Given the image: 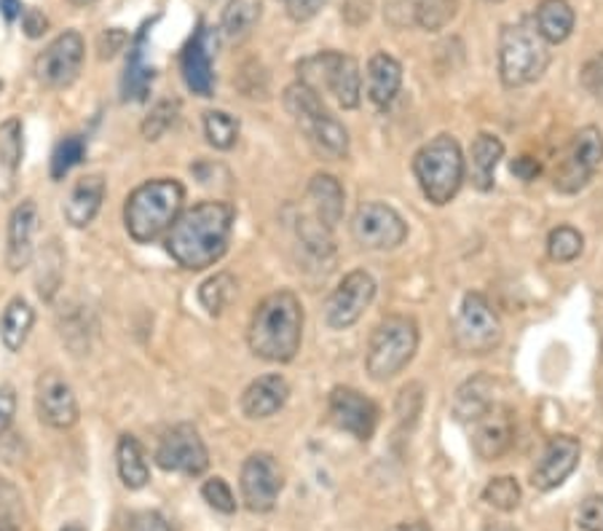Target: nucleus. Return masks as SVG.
<instances>
[{"label": "nucleus", "instance_id": "nucleus-23", "mask_svg": "<svg viewBox=\"0 0 603 531\" xmlns=\"http://www.w3.org/2000/svg\"><path fill=\"white\" fill-rule=\"evenodd\" d=\"M287 398H290V387H287L285 378L276 374L261 376L244 389L242 411L248 419H268L285 408Z\"/></svg>", "mask_w": 603, "mask_h": 531}, {"label": "nucleus", "instance_id": "nucleus-58", "mask_svg": "<svg viewBox=\"0 0 603 531\" xmlns=\"http://www.w3.org/2000/svg\"><path fill=\"white\" fill-rule=\"evenodd\" d=\"M70 3H73V5H95L97 0H70Z\"/></svg>", "mask_w": 603, "mask_h": 531}, {"label": "nucleus", "instance_id": "nucleus-16", "mask_svg": "<svg viewBox=\"0 0 603 531\" xmlns=\"http://www.w3.org/2000/svg\"><path fill=\"white\" fill-rule=\"evenodd\" d=\"M35 408L43 424L54 430H70L78 421V398L57 370H46L35 381Z\"/></svg>", "mask_w": 603, "mask_h": 531}, {"label": "nucleus", "instance_id": "nucleus-11", "mask_svg": "<svg viewBox=\"0 0 603 531\" xmlns=\"http://www.w3.org/2000/svg\"><path fill=\"white\" fill-rule=\"evenodd\" d=\"M603 164V132L599 126H584L574 134L566 148L561 167L556 169V188L563 193H577L593 180Z\"/></svg>", "mask_w": 603, "mask_h": 531}, {"label": "nucleus", "instance_id": "nucleus-26", "mask_svg": "<svg viewBox=\"0 0 603 531\" xmlns=\"http://www.w3.org/2000/svg\"><path fill=\"white\" fill-rule=\"evenodd\" d=\"M494 389L496 381L491 376L478 374L467 378L457 389V398H453V417L459 421H478L483 413H489L496 406Z\"/></svg>", "mask_w": 603, "mask_h": 531}, {"label": "nucleus", "instance_id": "nucleus-45", "mask_svg": "<svg viewBox=\"0 0 603 531\" xmlns=\"http://www.w3.org/2000/svg\"><path fill=\"white\" fill-rule=\"evenodd\" d=\"M582 87L588 95H593L595 100L603 102V52L595 54L593 59H588L580 73Z\"/></svg>", "mask_w": 603, "mask_h": 531}, {"label": "nucleus", "instance_id": "nucleus-20", "mask_svg": "<svg viewBox=\"0 0 603 531\" xmlns=\"http://www.w3.org/2000/svg\"><path fill=\"white\" fill-rule=\"evenodd\" d=\"M35 231H39V207L33 199H24L14 207L9 218V236H6V266L9 272H22L30 266L35 250Z\"/></svg>", "mask_w": 603, "mask_h": 531}, {"label": "nucleus", "instance_id": "nucleus-44", "mask_svg": "<svg viewBox=\"0 0 603 531\" xmlns=\"http://www.w3.org/2000/svg\"><path fill=\"white\" fill-rule=\"evenodd\" d=\"M421 0H386L384 16L395 27H408L416 22V9Z\"/></svg>", "mask_w": 603, "mask_h": 531}, {"label": "nucleus", "instance_id": "nucleus-56", "mask_svg": "<svg viewBox=\"0 0 603 531\" xmlns=\"http://www.w3.org/2000/svg\"><path fill=\"white\" fill-rule=\"evenodd\" d=\"M0 531H20V523H14V521H0Z\"/></svg>", "mask_w": 603, "mask_h": 531}, {"label": "nucleus", "instance_id": "nucleus-43", "mask_svg": "<svg viewBox=\"0 0 603 531\" xmlns=\"http://www.w3.org/2000/svg\"><path fill=\"white\" fill-rule=\"evenodd\" d=\"M201 497L207 499L209 508H215L218 512H226V516L237 512V499H233L231 486L226 484L223 478H209L207 484L201 486Z\"/></svg>", "mask_w": 603, "mask_h": 531}, {"label": "nucleus", "instance_id": "nucleus-24", "mask_svg": "<svg viewBox=\"0 0 603 531\" xmlns=\"http://www.w3.org/2000/svg\"><path fill=\"white\" fill-rule=\"evenodd\" d=\"M22 121L17 115L0 124V199H11L17 193L22 167Z\"/></svg>", "mask_w": 603, "mask_h": 531}, {"label": "nucleus", "instance_id": "nucleus-17", "mask_svg": "<svg viewBox=\"0 0 603 531\" xmlns=\"http://www.w3.org/2000/svg\"><path fill=\"white\" fill-rule=\"evenodd\" d=\"M330 419L357 441H371L379 427V406L352 387H336L330 392Z\"/></svg>", "mask_w": 603, "mask_h": 531}, {"label": "nucleus", "instance_id": "nucleus-8", "mask_svg": "<svg viewBox=\"0 0 603 531\" xmlns=\"http://www.w3.org/2000/svg\"><path fill=\"white\" fill-rule=\"evenodd\" d=\"M418 350V328L410 317H386L379 322L371 335V344H368V374L375 381H386V378H395L405 365L414 359Z\"/></svg>", "mask_w": 603, "mask_h": 531}, {"label": "nucleus", "instance_id": "nucleus-25", "mask_svg": "<svg viewBox=\"0 0 603 531\" xmlns=\"http://www.w3.org/2000/svg\"><path fill=\"white\" fill-rule=\"evenodd\" d=\"M403 87V67L392 54L379 52L368 63V97L375 108L386 111Z\"/></svg>", "mask_w": 603, "mask_h": 531}, {"label": "nucleus", "instance_id": "nucleus-1", "mask_svg": "<svg viewBox=\"0 0 603 531\" xmlns=\"http://www.w3.org/2000/svg\"><path fill=\"white\" fill-rule=\"evenodd\" d=\"M237 210L229 201H201L180 212L167 231V253L188 272L218 264L229 250Z\"/></svg>", "mask_w": 603, "mask_h": 531}, {"label": "nucleus", "instance_id": "nucleus-27", "mask_svg": "<svg viewBox=\"0 0 603 531\" xmlns=\"http://www.w3.org/2000/svg\"><path fill=\"white\" fill-rule=\"evenodd\" d=\"M504 158V143L496 134H478L470 148V177L478 191L494 188V175Z\"/></svg>", "mask_w": 603, "mask_h": 531}, {"label": "nucleus", "instance_id": "nucleus-38", "mask_svg": "<svg viewBox=\"0 0 603 531\" xmlns=\"http://www.w3.org/2000/svg\"><path fill=\"white\" fill-rule=\"evenodd\" d=\"M582 247V234L577 229H571V225H558V229H552L550 236H547V253H550V258L558 261V264H571V261L580 258Z\"/></svg>", "mask_w": 603, "mask_h": 531}, {"label": "nucleus", "instance_id": "nucleus-2", "mask_svg": "<svg viewBox=\"0 0 603 531\" xmlns=\"http://www.w3.org/2000/svg\"><path fill=\"white\" fill-rule=\"evenodd\" d=\"M304 339V307L290 290L271 292L250 322V350L268 363H290Z\"/></svg>", "mask_w": 603, "mask_h": 531}, {"label": "nucleus", "instance_id": "nucleus-39", "mask_svg": "<svg viewBox=\"0 0 603 531\" xmlns=\"http://www.w3.org/2000/svg\"><path fill=\"white\" fill-rule=\"evenodd\" d=\"M459 0H421L416 9V24L427 33H440L457 16Z\"/></svg>", "mask_w": 603, "mask_h": 531}, {"label": "nucleus", "instance_id": "nucleus-54", "mask_svg": "<svg viewBox=\"0 0 603 531\" xmlns=\"http://www.w3.org/2000/svg\"><path fill=\"white\" fill-rule=\"evenodd\" d=\"M390 531H432L424 521H408V523H397Z\"/></svg>", "mask_w": 603, "mask_h": 531}, {"label": "nucleus", "instance_id": "nucleus-12", "mask_svg": "<svg viewBox=\"0 0 603 531\" xmlns=\"http://www.w3.org/2000/svg\"><path fill=\"white\" fill-rule=\"evenodd\" d=\"M352 234L368 250H395L408 236V225L395 207L368 201L354 212Z\"/></svg>", "mask_w": 603, "mask_h": 531}, {"label": "nucleus", "instance_id": "nucleus-3", "mask_svg": "<svg viewBox=\"0 0 603 531\" xmlns=\"http://www.w3.org/2000/svg\"><path fill=\"white\" fill-rule=\"evenodd\" d=\"M183 201H186V188L172 177H158V180H147L138 186L124 204L129 236L140 244L156 242L180 218Z\"/></svg>", "mask_w": 603, "mask_h": 531}, {"label": "nucleus", "instance_id": "nucleus-55", "mask_svg": "<svg viewBox=\"0 0 603 531\" xmlns=\"http://www.w3.org/2000/svg\"><path fill=\"white\" fill-rule=\"evenodd\" d=\"M485 531H518L515 527H509V523H491Z\"/></svg>", "mask_w": 603, "mask_h": 531}, {"label": "nucleus", "instance_id": "nucleus-47", "mask_svg": "<svg viewBox=\"0 0 603 531\" xmlns=\"http://www.w3.org/2000/svg\"><path fill=\"white\" fill-rule=\"evenodd\" d=\"M124 531H172V527L162 512L145 510V512H134V516L127 521Z\"/></svg>", "mask_w": 603, "mask_h": 531}, {"label": "nucleus", "instance_id": "nucleus-9", "mask_svg": "<svg viewBox=\"0 0 603 531\" xmlns=\"http://www.w3.org/2000/svg\"><path fill=\"white\" fill-rule=\"evenodd\" d=\"M453 344L464 354H489L502 344V322L485 296L467 292L453 322Z\"/></svg>", "mask_w": 603, "mask_h": 531}, {"label": "nucleus", "instance_id": "nucleus-29", "mask_svg": "<svg viewBox=\"0 0 603 531\" xmlns=\"http://www.w3.org/2000/svg\"><path fill=\"white\" fill-rule=\"evenodd\" d=\"M309 201L314 207V218H319L328 229H336L343 218V186L333 175H314L309 182Z\"/></svg>", "mask_w": 603, "mask_h": 531}, {"label": "nucleus", "instance_id": "nucleus-57", "mask_svg": "<svg viewBox=\"0 0 603 531\" xmlns=\"http://www.w3.org/2000/svg\"><path fill=\"white\" fill-rule=\"evenodd\" d=\"M59 531H86V529L81 527V523H76V521H73V523H65V527L59 529Z\"/></svg>", "mask_w": 603, "mask_h": 531}, {"label": "nucleus", "instance_id": "nucleus-15", "mask_svg": "<svg viewBox=\"0 0 603 531\" xmlns=\"http://www.w3.org/2000/svg\"><path fill=\"white\" fill-rule=\"evenodd\" d=\"M242 499L252 512L274 510L282 491V469L271 454H252L242 465Z\"/></svg>", "mask_w": 603, "mask_h": 531}, {"label": "nucleus", "instance_id": "nucleus-35", "mask_svg": "<svg viewBox=\"0 0 603 531\" xmlns=\"http://www.w3.org/2000/svg\"><path fill=\"white\" fill-rule=\"evenodd\" d=\"M295 234H298V240L306 247V253H311L314 258L325 261L336 253L333 229H328V225L319 221V218L298 215V221H295Z\"/></svg>", "mask_w": 603, "mask_h": 531}, {"label": "nucleus", "instance_id": "nucleus-28", "mask_svg": "<svg viewBox=\"0 0 603 531\" xmlns=\"http://www.w3.org/2000/svg\"><path fill=\"white\" fill-rule=\"evenodd\" d=\"M145 41H147V24L138 33V38L129 46V59L124 70V81H121V91H124V100L143 102L151 91L153 84V67L145 63Z\"/></svg>", "mask_w": 603, "mask_h": 531}, {"label": "nucleus", "instance_id": "nucleus-53", "mask_svg": "<svg viewBox=\"0 0 603 531\" xmlns=\"http://www.w3.org/2000/svg\"><path fill=\"white\" fill-rule=\"evenodd\" d=\"M0 14L6 16V22H14L20 20L24 14V5L22 0H0Z\"/></svg>", "mask_w": 603, "mask_h": 531}, {"label": "nucleus", "instance_id": "nucleus-51", "mask_svg": "<svg viewBox=\"0 0 603 531\" xmlns=\"http://www.w3.org/2000/svg\"><path fill=\"white\" fill-rule=\"evenodd\" d=\"M539 173H541V164L534 156H518L513 162V175L520 177V180H526V182L537 180Z\"/></svg>", "mask_w": 603, "mask_h": 531}, {"label": "nucleus", "instance_id": "nucleus-48", "mask_svg": "<svg viewBox=\"0 0 603 531\" xmlns=\"http://www.w3.org/2000/svg\"><path fill=\"white\" fill-rule=\"evenodd\" d=\"M328 3V0H287V14H290V20L295 22H309L314 16L322 11V5Z\"/></svg>", "mask_w": 603, "mask_h": 531}, {"label": "nucleus", "instance_id": "nucleus-30", "mask_svg": "<svg viewBox=\"0 0 603 531\" xmlns=\"http://www.w3.org/2000/svg\"><path fill=\"white\" fill-rule=\"evenodd\" d=\"M574 9L566 0H541L534 14V24L547 44H563L574 30Z\"/></svg>", "mask_w": 603, "mask_h": 531}, {"label": "nucleus", "instance_id": "nucleus-4", "mask_svg": "<svg viewBox=\"0 0 603 531\" xmlns=\"http://www.w3.org/2000/svg\"><path fill=\"white\" fill-rule=\"evenodd\" d=\"M282 100H285L287 113L293 115L298 130L309 137V143L319 154H328L333 158H343L349 154L347 126L328 111V106H325L317 91L306 87V84L295 81L285 89Z\"/></svg>", "mask_w": 603, "mask_h": 531}, {"label": "nucleus", "instance_id": "nucleus-13", "mask_svg": "<svg viewBox=\"0 0 603 531\" xmlns=\"http://www.w3.org/2000/svg\"><path fill=\"white\" fill-rule=\"evenodd\" d=\"M156 465L167 473H183L196 478V475L207 473L209 454L207 445L190 424H175L164 432L162 443L156 449Z\"/></svg>", "mask_w": 603, "mask_h": 531}, {"label": "nucleus", "instance_id": "nucleus-5", "mask_svg": "<svg viewBox=\"0 0 603 531\" xmlns=\"http://www.w3.org/2000/svg\"><path fill=\"white\" fill-rule=\"evenodd\" d=\"M547 65H550V52L537 24L531 20L504 24L500 35V76L504 87L518 89L539 81Z\"/></svg>", "mask_w": 603, "mask_h": 531}, {"label": "nucleus", "instance_id": "nucleus-36", "mask_svg": "<svg viewBox=\"0 0 603 531\" xmlns=\"http://www.w3.org/2000/svg\"><path fill=\"white\" fill-rule=\"evenodd\" d=\"M237 296V279L229 272H220L215 277H209L199 290V301L209 314H220Z\"/></svg>", "mask_w": 603, "mask_h": 531}, {"label": "nucleus", "instance_id": "nucleus-6", "mask_svg": "<svg viewBox=\"0 0 603 531\" xmlns=\"http://www.w3.org/2000/svg\"><path fill=\"white\" fill-rule=\"evenodd\" d=\"M464 154H461V145L451 134H440V137L429 140L414 156V175L418 186H421L424 197L437 207L448 204L457 197L461 182H464Z\"/></svg>", "mask_w": 603, "mask_h": 531}, {"label": "nucleus", "instance_id": "nucleus-7", "mask_svg": "<svg viewBox=\"0 0 603 531\" xmlns=\"http://www.w3.org/2000/svg\"><path fill=\"white\" fill-rule=\"evenodd\" d=\"M298 81L311 87L314 91H328L330 97H336L338 106L343 111H354L360 106L362 97V76H360V63L352 54L341 52H319L311 57L300 59L298 67Z\"/></svg>", "mask_w": 603, "mask_h": 531}, {"label": "nucleus", "instance_id": "nucleus-10", "mask_svg": "<svg viewBox=\"0 0 603 531\" xmlns=\"http://www.w3.org/2000/svg\"><path fill=\"white\" fill-rule=\"evenodd\" d=\"M86 41L78 30H65L35 57V78L48 89H65L81 73Z\"/></svg>", "mask_w": 603, "mask_h": 531}, {"label": "nucleus", "instance_id": "nucleus-32", "mask_svg": "<svg viewBox=\"0 0 603 531\" xmlns=\"http://www.w3.org/2000/svg\"><path fill=\"white\" fill-rule=\"evenodd\" d=\"M116 465L127 488H143L151 480V467L143 443L134 435H121L119 449H116Z\"/></svg>", "mask_w": 603, "mask_h": 531}, {"label": "nucleus", "instance_id": "nucleus-60", "mask_svg": "<svg viewBox=\"0 0 603 531\" xmlns=\"http://www.w3.org/2000/svg\"><path fill=\"white\" fill-rule=\"evenodd\" d=\"M282 3H287V0H282Z\"/></svg>", "mask_w": 603, "mask_h": 531}, {"label": "nucleus", "instance_id": "nucleus-41", "mask_svg": "<svg viewBox=\"0 0 603 531\" xmlns=\"http://www.w3.org/2000/svg\"><path fill=\"white\" fill-rule=\"evenodd\" d=\"M483 499L491 505V508L502 512L518 510L520 505V486L518 480L509 478V475H502V478H494L489 486L483 488Z\"/></svg>", "mask_w": 603, "mask_h": 531}, {"label": "nucleus", "instance_id": "nucleus-50", "mask_svg": "<svg viewBox=\"0 0 603 531\" xmlns=\"http://www.w3.org/2000/svg\"><path fill=\"white\" fill-rule=\"evenodd\" d=\"M22 30H24V35H28V38H41V35L48 30V20L43 16V11L28 9L22 14Z\"/></svg>", "mask_w": 603, "mask_h": 531}, {"label": "nucleus", "instance_id": "nucleus-49", "mask_svg": "<svg viewBox=\"0 0 603 531\" xmlns=\"http://www.w3.org/2000/svg\"><path fill=\"white\" fill-rule=\"evenodd\" d=\"M14 417H17V392L11 387H0V438L9 432Z\"/></svg>", "mask_w": 603, "mask_h": 531}, {"label": "nucleus", "instance_id": "nucleus-22", "mask_svg": "<svg viewBox=\"0 0 603 531\" xmlns=\"http://www.w3.org/2000/svg\"><path fill=\"white\" fill-rule=\"evenodd\" d=\"M105 191H108V182L100 173L86 175L81 180L73 186L70 197L65 199V221L73 225V229H86L100 212L102 201H105Z\"/></svg>", "mask_w": 603, "mask_h": 531}, {"label": "nucleus", "instance_id": "nucleus-40", "mask_svg": "<svg viewBox=\"0 0 603 531\" xmlns=\"http://www.w3.org/2000/svg\"><path fill=\"white\" fill-rule=\"evenodd\" d=\"M86 156V140L81 134H70V137L59 140L57 148L52 154V177L54 180H63V177L70 173L73 167L81 164V158Z\"/></svg>", "mask_w": 603, "mask_h": 531}, {"label": "nucleus", "instance_id": "nucleus-59", "mask_svg": "<svg viewBox=\"0 0 603 531\" xmlns=\"http://www.w3.org/2000/svg\"><path fill=\"white\" fill-rule=\"evenodd\" d=\"M485 3H500V0H485Z\"/></svg>", "mask_w": 603, "mask_h": 531}, {"label": "nucleus", "instance_id": "nucleus-42", "mask_svg": "<svg viewBox=\"0 0 603 531\" xmlns=\"http://www.w3.org/2000/svg\"><path fill=\"white\" fill-rule=\"evenodd\" d=\"M177 113H180V102L177 100H162L153 108L151 115L143 121V137L145 140H158L164 132L175 124Z\"/></svg>", "mask_w": 603, "mask_h": 531}, {"label": "nucleus", "instance_id": "nucleus-21", "mask_svg": "<svg viewBox=\"0 0 603 531\" xmlns=\"http://www.w3.org/2000/svg\"><path fill=\"white\" fill-rule=\"evenodd\" d=\"M180 70L186 87L199 97H212L215 73H212V35L201 24L180 54Z\"/></svg>", "mask_w": 603, "mask_h": 531}, {"label": "nucleus", "instance_id": "nucleus-18", "mask_svg": "<svg viewBox=\"0 0 603 531\" xmlns=\"http://www.w3.org/2000/svg\"><path fill=\"white\" fill-rule=\"evenodd\" d=\"M515 443V413L509 406L496 402L489 413L475 421V435H472V449L480 460L496 462L513 449Z\"/></svg>", "mask_w": 603, "mask_h": 531}, {"label": "nucleus", "instance_id": "nucleus-46", "mask_svg": "<svg viewBox=\"0 0 603 531\" xmlns=\"http://www.w3.org/2000/svg\"><path fill=\"white\" fill-rule=\"evenodd\" d=\"M577 521L584 531H603V497L593 494L580 505V512H577Z\"/></svg>", "mask_w": 603, "mask_h": 531}, {"label": "nucleus", "instance_id": "nucleus-61", "mask_svg": "<svg viewBox=\"0 0 603 531\" xmlns=\"http://www.w3.org/2000/svg\"><path fill=\"white\" fill-rule=\"evenodd\" d=\"M0 89H3V84H0Z\"/></svg>", "mask_w": 603, "mask_h": 531}, {"label": "nucleus", "instance_id": "nucleus-19", "mask_svg": "<svg viewBox=\"0 0 603 531\" xmlns=\"http://www.w3.org/2000/svg\"><path fill=\"white\" fill-rule=\"evenodd\" d=\"M580 441L571 435H556L550 438V443L545 445V454H541L537 469H534L531 484L539 488V491H552L574 473L577 465H580Z\"/></svg>", "mask_w": 603, "mask_h": 531}, {"label": "nucleus", "instance_id": "nucleus-34", "mask_svg": "<svg viewBox=\"0 0 603 531\" xmlns=\"http://www.w3.org/2000/svg\"><path fill=\"white\" fill-rule=\"evenodd\" d=\"M65 274V253L59 247L57 240H52L43 247L39 258V272H35V288H39V296L43 301H52L57 296L59 285H63Z\"/></svg>", "mask_w": 603, "mask_h": 531}, {"label": "nucleus", "instance_id": "nucleus-31", "mask_svg": "<svg viewBox=\"0 0 603 531\" xmlns=\"http://www.w3.org/2000/svg\"><path fill=\"white\" fill-rule=\"evenodd\" d=\"M35 325V311L24 298H11L9 307L3 309V317H0V341L9 352H20L24 344H28L30 331Z\"/></svg>", "mask_w": 603, "mask_h": 531}, {"label": "nucleus", "instance_id": "nucleus-37", "mask_svg": "<svg viewBox=\"0 0 603 531\" xmlns=\"http://www.w3.org/2000/svg\"><path fill=\"white\" fill-rule=\"evenodd\" d=\"M205 134L207 143L218 151H229L239 140V121L226 111L205 113Z\"/></svg>", "mask_w": 603, "mask_h": 531}, {"label": "nucleus", "instance_id": "nucleus-14", "mask_svg": "<svg viewBox=\"0 0 603 531\" xmlns=\"http://www.w3.org/2000/svg\"><path fill=\"white\" fill-rule=\"evenodd\" d=\"M375 298V279L362 268L347 274L341 285L330 292L328 303H325V320L333 331H347L352 328L365 309L371 307Z\"/></svg>", "mask_w": 603, "mask_h": 531}, {"label": "nucleus", "instance_id": "nucleus-52", "mask_svg": "<svg viewBox=\"0 0 603 531\" xmlns=\"http://www.w3.org/2000/svg\"><path fill=\"white\" fill-rule=\"evenodd\" d=\"M127 44V35L121 30H108V33L100 38V57H113L121 46Z\"/></svg>", "mask_w": 603, "mask_h": 531}, {"label": "nucleus", "instance_id": "nucleus-33", "mask_svg": "<svg viewBox=\"0 0 603 531\" xmlns=\"http://www.w3.org/2000/svg\"><path fill=\"white\" fill-rule=\"evenodd\" d=\"M263 16V0H229L220 14V30L229 41H242Z\"/></svg>", "mask_w": 603, "mask_h": 531}]
</instances>
